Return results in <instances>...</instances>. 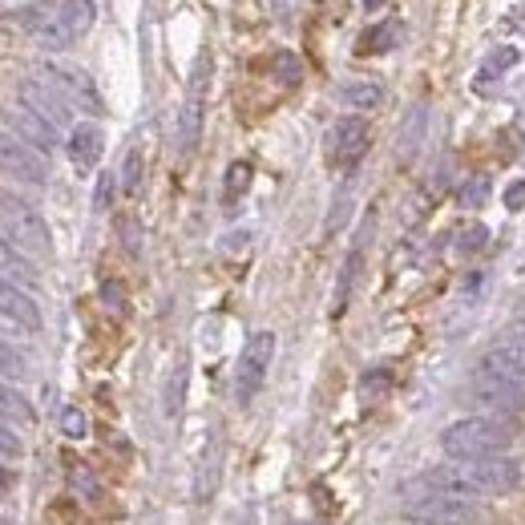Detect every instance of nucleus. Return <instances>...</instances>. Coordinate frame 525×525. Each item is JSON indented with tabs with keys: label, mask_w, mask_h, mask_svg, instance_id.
Masks as SVG:
<instances>
[{
	"label": "nucleus",
	"mask_w": 525,
	"mask_h": 525,
	"mask_svg": "<svg viewBox=\"0 0 525 525\" xmlns=\"http://www.w3.org/2000/svg\"><path fill=\"white\" fill-rule=\"evenodd\" d=\"M0 283H13L21 291H37L41 287V271L33 263V255L17 251L13 243L0 239Z\"/></svg>",
	"instance_id": "nucleus-15"
},
{
	"label": "nucleus",
	"mask_w": 525,
	"mask_h": 525,
	"mask_svg": "<svg viewBox=\"0 0 525 525\" xmlns=\"http://www.w3.org/2000/svg\"><path fill=\"white\" fill-rule=\"evenodd\" d=\"M25 376H29V356H25L21 348H13V344L0 340V380L17 384V380H25Z\"/></svg>",
	"instance_id": "nucleus-21"
},
{
	"label": "nucleus",
	"mask_w": 525,
	"mask_h": 525,
	"mask_svg": "<svg viewBox=\"0 0 525 525\" xmlns=\"http://www.w3.org/2000/svg\"><path fill=\"white\" fill-rule=\"evenodd\" d=\"M517 324H521V328H525V303H521V311H517Z\"/></svg>",
	"instance_id": "nucleus-40"
},
{
	"label": "nucleus",
	"mask_w": 525,
	"mask_h": 525,
	"mask_svg": "<svg viewBox=\"0 0 525 525\" xmlns=\"http://www.w3.org/2000/svg\"><path fill=\"white\" fill-rule=\"evenodd\" d=\"M485 239H489V231H485L481 223H473L469 231H461V243H457V247H461V255H473V251L485 247Z\"/></svg>",
	"instance_id": "nucleus-34"
},
{
	"label": "nucleus",
	"mask_w": 525,
	"mask_h": 525,
	"mask_svg": "<svg viewBox=\"0 0 525 525\" xmlns=\"http://www.w3.org/2000/svg\"><path fill=\"white\" fill-rule=\"evenodd\" d=\"M517 328H521V324H517Z\"/></svg>",
	"instance_id": "nucleus-43"
},
{
	"label": "nucleus",
	"mask_w": 525,
	"mask_h": 525,
	"mask_svg": "<svg viewBox=\"0 0 525 525\" xmlns=\"http://www.w3.org/2000/svg\"><path fill=\"white\" fill-rule=\"evenodd\" d=\"M61 433H65L69 441H85L89 420H85V412H81V408H65V412H61Z\"/></svg>",
	"instance_id": "nucleus-28"
},
{
	"label": "nucleus",
	"mask_w": 525,
	"mask_h": 525,
	"mask_svg": "<svg viewBox=\"0 0 525 525\" xmlns=\"http://www.w3.org/2000/svg\"><path fill=\"white\" fill-rule=\"evenodd\" d=\"M340 101L348 105V110H376V105L384 101V89H380V81H348L340 89Z\"/></svg>",
	"instance_id": "nucleus-19"
},
{
	"label": "nucleus",
	"mask_w": 525,
	"mask_h": 525,
	"mask_svg": "<svg viewBox=\"0 0 525 525\" xmlns=\"http://www.w3.org/2000/svg\"><path fill=\"white\" fill-rule=\"evenodd\" d=\"M13 485H17V473H13L5 461H0V493H9Z\"/></svg>",
	"instance_id": "nucleus-38"
},
{
	"label": "nucleus",
	"mask_w": 525,
	"mask_h": 525,
	"mask_svg": "<svg viewBox=\"0 0 525 525\" xmlns=\"http://www.w3.org/2000/svg\"><path fill=\"white\" fill-rule=\"evenodd\" d=\"M388 384H392V376H388V368H376V372H364V380H360V396H364V400H380V396L388 392Z\"/></svg>",
	"instance_id": "nucleus-27"
},
{
	"label": "nucleus",
	"mask_w": 525,
	"mask_h": 525,
	"mask_svg": "<svg viewBox=\"0 0 525 525\" xmlns=\"http://www.w3.org/2000/svg\"><path fill=\"white\" fill-rule=\"evenodd\" d=\"M0 174L25 186H45L49 182V158L37 154L29 142H21L13 130H0Z\"/></svg>",
	"instance_id": "nucleus-6"
},
{
	"label": "nucleus",
	"mask_w": 525,
	"mask_h": 525,
	"mask_svg": "<svg viewBox=\"0 0 525 525\" xmlns=\"http://www.w3.org/2000/svg\"><path fill=\"white\" fill-rule=\"evenodd\" d=\"M420 134H425V110L412 114V126L404 122V134H400V158H416L420 150Z\"/></svg>",
	"instance_id": "nucleus-24"
},
{
	"label": "nucleus",
	"mask_w": 525,
	"mask_h": 525,
	"mask_svg": "<svg viewBox=\"0 0 525 525\" xmlns=\"http://www.w3.org/2000/svg\"><path fill=\"white\" fill-rule=\"evenodd\" d=\"M5 126H9V130L21 138V142H29L37 154H45V158H49V154L61 146V130H57V126H49L45 118H37L33 110H25L21 101L13 105V110H5Z\"/></svg>",
	"instance_id": "nucleus-12"
},
{
	"label": "nucleus",
	"mask_w": 525,
	"mask_h": 525,
	"mask_svg": "<svg viewBox=\"0 0 525 525\" xmlns=\"http://www.w3.org/2000/svg\"><path fill=\"white\" fill-rule=\"evenodd\" d=\"M0 320H9L25 332H41V303L33 299V291L0 283Z\"/></svg>",
	"instance_id": "nucleus-14"
},
{
	"label": "nucleus",
	"mask_w": 525,
	"mask_h": 525,
	"mask_svg": "<svg viewBox=\"0 0 525 525\" xmlns=\"http://www.w3.org/2000/svg\"><path fill=\"white\" fill-rule=\"evenodd\" d=\"M65 150H69V162H73L81 174H89V170L101 162V150H105L101 130H97V126H89V122H77V126L69 130Z\"/></svg>",
	"instance_id": "nucleus-16"
},
{
	"label": "nucleus",
	"mask_w": 525,
	"mask_h": 525,
	"mask_svg": "<svg viewBox=\"0 0 525 525\" xmlns=\"http://www.w3.org/2000/svg\"><path fill=\"white\" fill-rule=\"evenodd\" d=\"M513 420L505 416H461L441 433V453L453 465H469V461H489L501 457L513 445Z\"/></svg>",
	"instance_id": "nucleus-1"
},
{
	"label": "nucleus",
	"mask_w": 525,
	"mask_h": 525,
	"mask_svg": "<svg viewBox=\"0 0 525 525\" xmlns=\"http://www.w3.org/2000/svg\"><path fill=\"white\" fill-rule=\"evenodd\" d=\"M57 17H61V25L69 29V37L77 41V37H85V33L93 29L97 5H93V0H61V5H57Z\"/></svg>",
	"instance_id": "nucleus-18"
},
{
	"label": "nucleus",
	"mask_w": 525,
	"mask_h": 525,
	"mask_svg": "<svg viewBox=\"0 0 525 525\" xmlns=\"http://www.w3.org/2000/svg\"><path fill=\"white\" fill-rule=\"evenodd\" d=\"M513 61H517V53H513V49H497V53H493V57L481 65V73H477V85H481V89H489V81H493L501 69H509Z\"/></svg>",
	"instance_id": "nucleus-25"
},
{
	"label": "nucleus",
	"mask_w": 525,
	"mask_h": 525,
	"mask_svg": "<svg viewBox=\"0 0 525 525\" xmlns=\"http://www.w3.org/2000/svg\"><path fill=\"white\" fill-rule=\"evenodd\" d=\"M360 247L348 255V263H344V271H340V287H336V299H332V311L336 315H344V307H348V299H352V287H356V275H360Z\"/></svg>",
	"instance_id": "nucleus-22"
},
{
	"label": "nucleus",
	"mask_w": 525,
	"mask_h": 525,
	"mask_svg": "<svg viewBox=\"0 0 525 525\" xmlns=\"http://www.w3.org/2000/svg\"><path fill=\"white\" fill-rule=\"evenodd\" d=\"M247 186H251V166H247V162H235V166L227 170V190H223V194H227V202H235Z\"/></svg>",
	"instance_id": "nucleus-29"
},
{
	"label": "nucleus",
	"mask_w": 525,
	"mask_h": 525,
	"mask_svg": "<svg viewBox=\"0 0 525 525\" xmlns=\"http://www.w3.org/2000/svg\"><path fill=\"white\" fill-rule=\"evenodd\" d=\"M206 73H210V57L202 53L194 73H190V89L182 101V114H178V150L194 154L198 138H202V114H206Z\"/></svg>",
	"instance_id": "nucleus-7"
},
{
	"label": "nucleus",
	"mask_w": 525,
	"mask_h": 525,
	"mask_svg": "<svg viewBox=\"0 0 525 525\" xmlns=\"http://www.w3.org/2000/svg\"><path fill=\"white\" fill-rule=\"evenodd\" d=\"M0 239L13 243L25 255H53V231L45 215L5 186H0Z\"/></svg>",
	"instance_id": "nucleus-2"
},
{
	"label": "nucleus",
	"mask_w": 525,
	"mask_h": 525,
	"mask_svg": "<svg viewBox=\"0 0 525 525\" xmlns=\"http://www.w3.org/2000/svg\"><path fill=\"white\" fill-rule=\"evenodd\" d=\"M505 206H509V210H521V206H525V178L509 182V190H505Z\"/></svg>",
	"instance_id": "nucleus-37"
},
{
	"label": "nucleus",
	"mask_w": 525,
	"mask_h": 525,
	"mask_svg": "<svg viewBox=\"0 0 525 525\" xmlns=\"http://www.w3.org/2000/svg\"><path fill=\"white\" fill-rule=\"evenodd\" d=\"M101 295H105V303H110V307H118V311H122V291H118L114 283H105V287H101Z\"/></svg>",
	"instance_id": "nucleus-39"
},
{
	"label": "nucleus",
	"mask_w": 525,
	"mask_h": 525,
	"mask_svg": "<svg viewBox=\"0 0 525 525\" xmlns=\"http://www.w3.org/2000/svg\"><path fill=\"white\" fill-rule=\"evenodd\" d=\"M396 37H400V25H396V21H388V25H380L376 33H368V37L360 41V53H372V49H376V53H384V49H392L388 41H396Z\"/></svg>",
	"instance_id": "nucleus-26"
},
{
	"label": "nucleus",
	"mask_w": 525,
	"mask_h": 525,
	"mask_svg": "<svg viewBox=\"0 0 525 525\" xmlns=\"http://www.w3.org/2000/svg\"><path fill=\"white\" fill-rule=\"evenodd\" d=\"M465 481L473 485L477 497H493V493H513L521 485V465L509 457H489V461H469L461 465Z\"/></svg>",
	"instance_id": "nucleus-9"
},
{
	"label": "nucleus",
	"mask_w": 525,
	"mask_h": 525,
	"mask_svg": "<svg viewBox=\"0 0 525 525\" xmlns=\"http://www.w3.org/2000/svg\"><path fill=\"white\" fill-rule=\"evenodd\" d=\"M182 400H186V364H178L170 372V384H166V416H178L182 412Z\"/></svg>",
	"instance_id": "nucleus-23"
},
{
	"label": "nucleus",
	"mask_w": 525,
	"mask_h": 525,
	"mask_svg": "<svg viewBox=\"0 0 525 525\" xmlns=\"http://www.w3.org/2000/svg\"><path fill=\"white\" fill-rule=\"evenodd\" d=\"M114 190H118V174H110V170H105V174L97 178V194H93V206H97V210H110V202H114Z\"/></svg>",
	"instance_id": "nucleus-33"
},
{
	"label": "nucleus",
	"mask_w": 525,
	"mask_h": 525,
	"mask_svg": "<svg viewBox=\"0 0 525 525\" xmlns=\"http://www.w3.org/2000/svg\"><path fill=\"white\" fill-rule=\"evenodd\" d=\"M21 29H25L41 49H49V53H61V49L73 45V37H69V29L61 25L57 9H29V13L21 17Z\"/></svg>",
	"instance_id": "nucleus-13"
},
{
	"label": "nucleus",
	"mask_w": 525,
	"mask_h": 525,
	"mask_svg": "<svg viewBox=\"0 0 525 525\" xmlns=\"http://www.w3.org/2000/svg\"><path fill=\"white\" fill-rule=\"evenodd\" d=\"M404 513L412 517H425L429 525H477V501H465V497H453L445 493L441 485L429 481V473L412 477L404 489Z\"/></svg>",
	"instance_id": "nucleus-3"
},
{
	"label": "nucleus",
	"mask_w": 525,
	"mask_h": 525,
	"mask_svg": "<svg viewBox=\"0 0 525 525\" xmlns=\"http://www.w3.org/2000/svg\"><path fill=\"white\" fill-rule=\"evenodd\" d=\"M219 485V445H210V453H202V465H198V481H194V497L206 501Z\"/></svg>",
	"instance_id": "nucleus-20"
},
{
	"label": "nucleus",
	"mask_w": 525,
	"mask_h": 525,
	"mask_svg": "<svg viewBox=\"0 0 525 525\" xmlns=\"http://www.w3.org/2000/svg\"><path fill=\"white\" fill-rule=\"evenodd\" d=\"M33 77H37L41 85H49L57 97H65L69 110H81V114H89V118H101V114H105L101 93H97V85L89 81V73H81V69H73V65L41 61V65L33 69Z\"/></svg>",
	"instance_id": "nucleus-4"
},
{
	"label": "nucleus",
	"mask_w": 525,
	"mask_h": 525,
	"mask_svg": "<svg viewBox=\"0 0 525 525\" xmlns=\"http://www.w3.org/2000/svg\"><path fill=\"white\" fill-rule=\"evenodd\" d=\"M0 525H13V521H9V517H5V513H0Z\"/></svg>",
	"instance_id": "nucleus-42"
},
{
	"label": "nucleus",
	"mask_w": 525,
	"mask_h": 525,
	"mask_svg": "<svg viewBox=\"0 0 525 525\" xmlns=\"http://www.w3.org/2000/svg\"><path fill=\"white\" fill-rule=\"evenodd\" d=\"M489 198V178H469L465 186H461V206H481Z\"/></svg>",
	"instance_id": "nucleus-32"
},
{
	"label": "nucleus",
	"mask_w": 525,
	"mask_h": 525,
	"mask_svg": "<svg viewBox=\"0 0 525 525\" xmlns=\"http://www.w3.org/2000/svg\"><path fill=\"white\" fill-rule=\"evenodd\" d=\"M17 101L25 105V110H33L37 118H45L49 126H57L61 134L73 126V110L65 105V97H57L49 85H41L37 77H29V81H21V89H17Z\"/></svg>",
	"instance_id": "nucleus-11"
},
{
	"label": "nucleus",
	"mask_w": 525,
	"mask_h": 525,
	"mask_svg": "<svg viewBox=\"0 0 525 525\" xmlns=\"http://www.w3.org/2000/svg\"><path fill=\"white\" fill-rule=\"evenodd\" d=\"M138 182H142V154H138V150H130V154H126V166H122V190H126V194H134V190H138Z\"/></svg>",
	"instance_id": "nucleus-31"
},
{
	"label": "nucleus",
	"mask_w": 525,
	"mask_h": 525,
	"mask_svg": "<svg viewBox=\"0 0 525 525\" xmlns=\"http://www.w3.org/2000/svg\"><path fill=\"white\" fill-rule=\"evenodd\" d=\"M364 154H368V122L364 118H340L328 130V158H332V166L352 170Z\"/></svg>",
	"instance_id": "nucleus-10"
},
{
	"label": "nucleus",
	"mask_w": 525,
	"mask_h": 525,
	"mask_svg": "<svg viewBox=\"0 0 525 525\" xmlns=\"http://www.w3.org/2000/svg\"><path fill=\"white\" fill-rule=\"evenodd\" d=\"M380 5V0H364V9H376Z\"/></svg>",
	"instance_id": "nucleus-41"
},
{
	"label": "nucleus",
	"mask_w": 525,
	"mask_h": 525,
	"mask_svg": "<svg viewBox=\"0 0 525 525\" xmlns=\"http://www.w3.org/2000/svg\"><path fill=\"white\" fill-rule=\"evenodd\" d=\"M469 396L477 408H485V416H505L525 408V380H509V376H473Z\"/></svg>",
	"instance_id": "nucleus-8"
},
{
	"label": "nucleus",
	"mask_w": 525,
	"mask_h": 525,
	"mask_svg": "<svg viewBox=\"0 0 525 525\" xmlns=\"http://www.w3.org/2000/svg\"><path fill=\"white\" fill-rule=\"evenodd\" d=\"M33 404H29V396L17 388V384H9V380H0V420L5 425H33Z\"/></svg>",
	"instance_id": "nucleus-17"
},
{
	"label": "nucleus",
	"mask_w": 525,
	"mask_h": 525,
	"mask_svg": "<svg viewBox=\"0 0 525 525\" xmlns=\"http://www.w3.org/2000/svg\"><path fill=\"white\" fill-rule=\"evenodd\" d=\"M73 489H77V493H85L89 501H97V497H101V489H97V481H93V477H89L85 469H77V473H73Z\"/></svg>",
	"instance_id": "nucleus-35"
},
{
	"label": "nucleus",
	"mask_w": 525,
	"mask_h": 525,
	"mask_svg": "<svg viewBox=\"0 0 525 525\" xmlns=\"http://www.w3.org/2000/svg\"><path fill=\"white\" fill-rule=\"evenodd\" d=\"M275 69L283 73V81H287V85H295V81H299V61H295L291 53H279V61H275Z\"/></svg>",
	"instance_id": "nucleus-36"
},
{
	"label": "nucleus",
	"mask_w": 525,
	"mask_h": 525,
	"mask_svg": "<svg viewBox=\"0 0 525 525\" xmlns=\"http://www.w3.org/2000/svg\"><path fill=\"white\" fill-rule=\"evenodd\" d=\"M271 360H275V332H255L239 356V372H235V400L239 404H251L271 372Z\"/></svg>",
	"instance_id": "nucleus-5"
},
{
	"label": "nucleus",
	"mask_w": 525,
	"mask_h": 525,
	"mask_svg": "<svg viewBox=\"0 0 525 525\" xmlns=\"http://www.w3.org/2000/svg\"><path fill=\"white\" fill-rule=\"evenodd\" d=\"M21 453H25V441L17 437L13 425H5V420H0V461H17Z\"/></svg>",
	"instance_id": "nucleus-30"
}]
</instances>
